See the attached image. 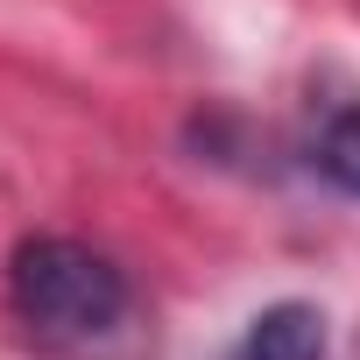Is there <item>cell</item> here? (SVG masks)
<instances>
[{"label":"cell","mask_w":360,"mask_h":360,"mask_svg":"<svg viewBox=\"0 0 360 360\" xmlns=\"http://www.w3.org/2000/svg\"><path fill=\"white\" fill-rule=\"evenodd\" d=\"M8 311L22 339L50 360H134L141 346V304H134L127 269L64 233L15 248Z\"/></svg>","instance_id":"obj_1"},{"label":"cell","mask_w":360,"mask_h":360,"mask_svg":"<svg viewBox=\"0 0 360 360\" xmlns=\"http://www.w3.org/2000/svg\"><path fill=\"white\" fill-rule=\"evenodd\" d=\"M226 360H325V318H318V304H269L226 346Z\"/></svg>","instance_id":"obj_2"},{"label":"cell","mask_w":360,"mask_h":360,"mask_svg":"<svg viewBox=\"0 0 360 360\" xmlns=\"http://www.w3.org/2000/svg\"><path fill=\"white\" fill-rule=\"evenodd\" d=\"M311 169L325 176L332 191L360 198V106H332L311 127Z\"/></svg>","instance_id":"obj_3"}]
</instances>
